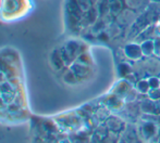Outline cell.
<instances>
[{
  "instance_id": "6da1fadb",
  "label": "cell",
  "mask_w": 160,
  "mask_h": 143,
  "mask_svg": "<svg viewBox=\"0 0 160 143\" xmlns=\"http://www.w3.org/2000/svg\"><path fill=\"white\" fill-rule=\"evenodd\" d=\"M50 63H51V65H52L53 70H56L58 72L61 71L63 67H65V63H64L63 59H62L61 54H60V51L58 50V49H56V50H53L52 52H51Z\"/></svg>"
},
{
  "instance_id": "7a4b0ae2",
  "label": "cell",
  "mask_w": 160,
  "mask_h": 143,
  "mask_svg": "<svg viewBox=\"0 0 160 143\" xmlns=\"http://www.w3.org/2000/svg\"><path fill=\"white\" fill-rule=\"evenodd\" d=\"M72 143H89L91 142V138L84 132H74L68 137Z\"/></svg>"
},
{
  "instance_id": "3957f363",
  "label": "cell",
  "mask_w": 160,
  "mask_h": 143,
  "mask_svg": "<svg viewBox=\"0 0 160 143\" xmlns=\"http://www.w3.org/2000/svg\"><path fill=\"white\" fill-rule=\"evenodd\" d=\"M63 80L65 82H68V84H75V82L78 81V77H76L75 74L72 72V70H69L64 73Z\"/></svg>"
},
{
  "instance_id": "277c9868",
  "label": "cell",
  "mask_w": 160,
  "mask_h": 143,
  "mask_svg": "<svg viewBox=\"0 0 160 143\" xmlns=\"http://www.w3.org/2000/svg\"><path fill=\"white\" fill-rule=\"evenodd\" d=\"M42 143H61L59 139H51V140H42Z\"/></svg>"
},
{
  "instance_id": "5b68a950",
  "label": "cell",
  "mask_w": 160,
  "mask_h": 143,
  "mask_svg": "<svg viewBox=\"0 0 160 143\" xmlns=\"http://www.w3.org/2000/svg\"><path fill=\"white\" fill-rule=\"evenodd\" d=\"M33 143H42V140L38 137H33Z\"/></svg>"
},
{
  "instance_id": "8992f818",
  "label": "cell",
  "mask_w": 160,
  "mask_h": 143,
  "mask_svg": "<svg viewBox=\"0 0 160 143\" xmlns=\"http://www.w3.org/2000/svg\"><path fill=\"white\" fill-rule=\"evenodd\" d=\"M61 143H72L71 141H70L69 139H68V138H65V139H63V140H61V141H60Z\"/></svg>"
}]
</instances>
